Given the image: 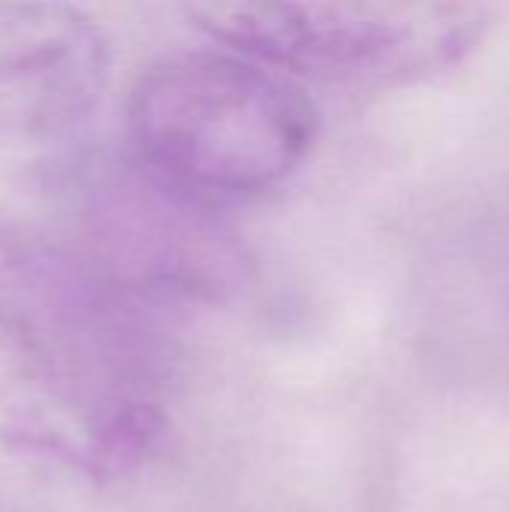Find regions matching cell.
<instances>
[{"label": "cell", "instance_id": "obj_5", "mask_svg": "<svg viewBox=\"0 0 509 512\" xmlns=\"http://www.w3.org/2000/svg\"><path fill=\"white\" fill-rule=\"evenodd\" d=\"M111 78L102 27L72 0H0V144H60Z\"/></svg>", "mask_w": 509, "mask_h": 512}, {"label": "cell", "instance_id": "obj_4", "mask_svg": "<svg viewBox=\"0 0 509 512\" xmlns=\"http://www.w3.org/2000/svg\"><path fill=\"white\" fill-rule=\"evenodd\" d=\"M216 45L288 78L396 87L459 63L480 18L444 0H180Z\"/></svg>", "mask_w": 509, "mask_h": 512}, {"label": "cell", "instance_id": "obj_6", "mask_svg": "<svg viewBox=\"0 0 509 512\" xmlns=\"http://www.w3.org/2000/svg\"><path fill=\"white\" fill-rule=\"evenodd\" d=\"M165 429V414L150 396L114 402L87 423L78 465L96 483L126 480L156 456Z\"/></svg>", "mask_w": 509, "mask_h": 512}, {"label": "cell", "instance_id": "obj_1", "mask_svg": "<svg viewBox=\"0 0 509 512\" xmlns=\"http://www.w3.org/2000/svg\"><path fill=\"white\" fill-rule=\"evenodd\" d=\"M315 141L318 108L309 93L222 45L156 60L126 99V147L222 210L279 189Z\"/></svg>", "mask_w": 509, "mask_h": 512}, {"label": "cell", "instance_id": "obj_3", "mask_svg": "<svg viewBox=\"0 0 509 512\" xmlns=\"http://www.w3.org/2000/svg\"><path fill=\"white\" fill-rule=\"evenodd\" d=\"M153 306L126 294L60 237L0 213V348L87 423L138 393L159 366Z\"/></svg>", "mask_w": 509, "mask_h": 512}, {"label": "cell", "instance_id": "obj_2", "mask_svg": "<svg viewBox=\"0 0 509 512\" xmlns=\"http://www.w3.org/2000/svg\"><path fill=\"white\" fill-rule=\"evenodd\" d=\"M42 192L60 240L153 309L219 306L252 282V255L225 210L156 174L129 147L54 159Z\"/></svg>", "mask_w": 509, "mask_h": 512}]
</instances>
